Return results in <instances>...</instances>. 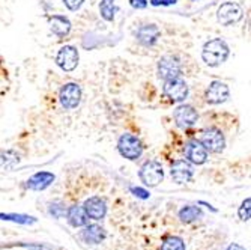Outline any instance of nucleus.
Here are the masks:
<instances>
[{"mask_svg":"<svg viewBox=\"0 0 251 250\" xmlns=\"http://www.w3.org/2000/svg\"><path fill=\"white\" fill-rule=\"evenodd\" d=\"M230 55V49L227 42L221 38H214L211 41H208L203 45L201 50V59L208 66H220L221 63H224Z\"/></svg>","mask_w":251,"mask_h":250,"instance_id":"1","label":"nucleus"},{"mask_svg":"<svg viewBox=\"0 0 251 250\" xmlns=\"http://www.w3.org/2000/svg\"><path fill=\"white\" fill-rule=\"evenodd\" d=\"M118 149L122 157L126 160L135 162L137 158H140L143 154V145L139 138H135L131 133H124L118 140Z\"/></svg>","mask_w":251,"mask_h":250,"instance_id":"2","label":"nucleus"},{"mask_svg":"<svg viewBox=\"0 0 251 250\" xmlns=\"http://www.w3.org/2000/svg\"><path fill=\"white\" fill-rule=\"evenodd\" d=\"M182 74V63L177 56L166 55L158 60V77L161 80H170L180 77Z\"/></svg>","mask_w":251,"mask_h":250,"instance_id":"3","label":"nucleus"},{"mask_svg":"<svg viewBox=\"0 0 251 250\" xmlns=\"http://www.w3.org/2000/svg\"><path fill=\"white\" fill-rule=\"evenodd\" d=\"M139 176L142 179V183L148 187H156L161 181L164 179V170L161 163H158L155 160L146 162L139 172Z\"/></svg>","mask_w":251,"mask_h":250,"instance_id":"4","label":"nucleus"},{"mask_svg":"<svg viewBox=\"0 0 251 250\" xmlns=\"http://www.w3.org/2000/svg\"><path fill=\"white\" fill-rule=\"evenodd\" d=\"M59 101L65 110H73L80 106L81 101V87L80 84L70 82L65 83L59 92Z\"/></svg>","mask_w":251,"mask_h":250,"instance_id":"5","label":"nucleus"},{"mask_svg":"<svg viewBox=\"0 0 251 250\" xmlns=\"http://www.w3.org/2000/svg\"><path fill=\"white\" fill-rule=\"evenodd\" d=\"M200 142L206 148L208 152H212V154H220L226 148V138L223 131L218 130L217 127H209L204 130Z\"/></svg>","mask_w":251,"mask_h":250,"instance_id":"6","label":"nucleus"},{"mask_svg":"<svg viewBox=\"0 0 251 250\" xmlns=\"http://www.w3.org/2000/svg\"><path fill=\"white\" fill-rule=\"evenodd\" d=\"M78 50L74 45H63V47L56 55V65L65 73L74 71L78 65Z\"/></svg>","mask_w":251,"mask_h":250,"instance_id":"7","label":"nucleus"},{"mask_svg":"<svg viewBox=\"0 0 251 250\" xmlns=\"http://www.w3.org/2000/svg\"><path fill=\"white\" fill-rule=\"evenodd\" d=\"M244 17V11L241 8V5L233 3V2H226L218 8L217 12V20L220 25L223 26H230V25H236L238 21H241Z\"/></svg>","mask_w":251,"mask_h":250,"instance_id":"8","label":"nucleus"},{"mask_svg":"<svg viewBox=\"0 0 251 250\" xmlns=\"http://www.w3.org/2000/svg\"><path fill=\"white\" fill-rule=\"evenodd\" d=\"M163 92L167 98H170L175 103L185 101V98L188 97V84L180 77L170 79V80L164 82Z\"/></svg>","mask_w":251,"mask_h":250,"instance_id":"9","label":"nucleus"},{"mask_svg":"<svg viewBox=\"0 0 251 250\" xmlns=\"http://www.w3.org/2000/svg\"><path fill=\"white\" fill-rule=\"evenodd\" d=\"M173 118H175V122L179 128H190V127L197 124L199 113L193 106L182 104L175 110Z\"/></svg>","mask_w":251,"mask_h":250,"instance_id":"10","label":"nucleus"},{"mask_svg":"<svg viewBox=\"0 0 251 250\" xmlns=\"http://www.w3.org/2000/svg\"><path fill=\"white\" fill-rule=\"evenodd\" d=\"M229 95H230L229 86L223 82H218V80L211 82L208 89H206V92H204V98H206V101L209 104H214V106L227 101Z\"/></svg>","mask_w":251,"mask_h":250,"instance_id":"11","label":"nucleus"},{"mask_svg":"<svg viewBox=\"0 0 251 250\" xmlns=\"http://www.w3.org/2000/svg\"><path fill=\"white\" fill-rule=\"evenodd\" d=\"M184 152H185V157L187 160L193 165H203L204 162L208 160V151L201 145L200 140L197 139H191L185 143V148H184Z\"/></svg>","mask_w":251,"mask_h":250,"instance_id":"12","label":"nucleus"},{"mask_svg":"<svg viewBox=\"0 0 251 250\" xmlns=\"http://www.w3.org/2000/svg\"><path fill=\"white\" fill-rule=\"evenodd\" d=\"M170 175L175 179V183L177 184H185L190 183L193 175H194V169L193 165L188 160H176L172 165L170 169Z\"/></svg>","mask_w":251,"mask_h":250,"instance_id":"13","label":"nucleus"},{"mask_svg":"<svg viewBox=\"0 0 251 250\" xmlns=\"http://www.w3.org/2000/svg\"><path fill=\"white\" fill-rule=\"evenodd\" d=\"M84 213L87 214L89 219H94V220H101L105 217L107 213V205H105V200L100 196H92L89 197L84 202V207H83Z\"/></svg>","mask_w":251,"mask_h":250,"instance_id":"14","label":"nucleus"},{"mask_svg":"<svg viewBox=\"0 0 251 250\" xmlns=\"http://www.w3.org/2000/svg\"><path fill=\"white\" fill-rule=\"evenodd\" d=\"M54 173L51 172H36L35 175H32L29 179H27V187L30 190H35V192H41V190H45L47 187H50L53 183H54Z\"/></svg>","mask_w":251,"mask_h":250,"instance_id":"15","label":"nucleus"},{"mask_svg":"<svg viewBox=\"0 0 251 250\" xmlns=\"http://www.w3.org/2000/svg\"><path fill=\"white\" fill-rule=\"evenodd\" d=\"M159 35H161V32H159V29L155 25H145L135 32L137 41H139L140 44H143V45H146V47L155 45Z\"/></svg>","mask_w":251,"mask_h":250,"instance_id":"16","label":"nucleus"},{"mask_svg":"<svg viewBox=\"0 0 251 250\" xmlns=\"http://www.w3.org/2000/svg\"><path fill=\"white\" fill-rule=\"evenodd\" d=\"M50 29L54 35L63 38L71 30V21L65 15H51L50 17Z\"/></svg>","mask_w":251,"mask_h":250,"instance_id":"17","label":"nucleus"},{"mask_svg":"<svg viewBox=\"0 0 251 250\" xmlns=\"http://www.w3.org/2000/svg\"><path fill=\"white\" fill-rule=\"evenodd\" d=\"M81 238L86 243L90 244H98L105 238V231L98 224H86L84 231L81 232Z\"/></svg>","mask_w":251,"mask_h":250,"instance_id":"18","label":"nucleus"},{"mask_svg":"<svg viewBox=\"0 0 251 250\" xmlns=\"http://www.w3.org/2000/svg\"><path fill=\"white\" fill-rule=\"evenodd\" d=\"M66 217H68L70 224L74 226V228H81V226H86L87 222H89V217L84 213L83 207H78V205H74V207H71L70 210H68Z\"/></svg>","mask_w":251,"mask_h":250,"instance_id":"19","label":"nucleus"},{"mask_svg":"<svg viewBox=\"0 0 251 250\" xmlns=\"http://www.w3.org/2000/svg\"><path fill=\"white\" fill-rule=\"evenodd\" d=\"M203 217V211L199 207H193V205H187L179 211V219L184 223H191L196 222L197 219Z\"/></svg>","mask_w":251,"mask_h":250,"instance_id":"20","label":"nucleus"},{"mask_svg":"<svg viewBox=\"0 0 251 250\" xmlns=\"http://www.w3.org/2000/svg\"><path fill=\"white\" fill-rule=\"evenodd\" d=\"M0 220L14 222V223H18V224H33V223H36L35 217L26 216V214H5V213H0Z\"/></svg>","mask_w":251,"mask_h":250,"instance_id":"21","label":"nucleus"},{"mask_svg":"<svg viewBox=\"0 0 251 250\" xmlns=\"http://www.w3.org/2000/svg\"><path fill=\"white\" fill-rule=\"evenodd\" d=\"M115 0H101L100 3V14L105 21H113L115 20Z\"/></svg>","mask_w":251,"mask_h":250,"instance_id":"22","label":"nucleus"},{"mask_svg":"<svg viewBox=\"0 0 251 250\" xmlns=\"http://www.w3.org/2000/svg\"><path fill=\"white\" fill-rule=\"evenodd\" d=\"M20 163V157L15 151H5L0 154V166L5 169H12L15 165Z\"/></svg>","mask_w":251,"mask_h":250,"instance_id":"23","label":"nucleus"},{"mask_svg":"<svg viewBox=\"0 0 251 250\" xmlns=\"http://www.w3.org/2000/svg\"><path fill=\"white\" fill-rule=\"evenodd\" d=\"M161 250H185V243L179 237H169L161 244Z\"/></svg>","mask_w":251,"mask_h":250,"instance_id":"24","label":"nucleus"},{"mask_svg":"<svg viewBox=\"0 0 251 250\" xmlns=\"http://www.w3.org/2000/svg\"><path fill=\"white\" fill-rule=\"evenodd\" d=\"M238 214H239L241 220H244V222L250 220V217H251V199H250V197H247V199L241 203Z\"/></svg>","mask_w":251,"mask_h":250,"instance_id":"25","label":"nucleus"},{"mask_svg":"<svg viewBox=\"0 0 251 250\" xmlns=\"http://www.w3.org/2000/svg\"><path fill=\"white\" fill-rule=\"evenodd\" d=\"M83 3L84 0H63V5L70 11H78Z\"/></svg>","mask_w":251,"mask_h":250,"instance_id":"26","label":"nucleus"},{"mask_svg":"<svg viewBox=\"0 0 251 250\" xmlns=\"http://www.w3.org/2000/svg\"><path fill=\"white\" fill-rule=\"evenodd\" d=\"M131 193L137 197H140V199H149V192L142 189V187H131Z\"/></svg>","mask_w":251,"mask_h":250,"instance_id":"27","label":"nucleus"},{"mask_svg":"<svg viewBox=\"0 0 251 250\" xmlns=\"http://www.w3.org/2000/svg\"><path fill=\"white\" fill-rule=\"evenodd\" d=\"M50 213L54 217H60L62 214H65V208H62L59 203H51V205H50Z\"/></svg>","mask_w":251,"mask_h":250,"instance_id":"28","label":"nucleus"},{"mask_svg":"<svg viewBox=\"0 0 251 250\" xmlns=\"http://www.w3.org/2000/svg\"><path fill=\"white\" fill-rule=\"evenodd\" d=\"M148 0H129V5L134 8V9H145L148 6Z\"/></svg>","mask_w":251,"mask_h":250,"instance_id":"29","label":"nucleus"},{"mask_svg":"<svg viewBox=\"0 0 251 250\" xmlns=\"http://www.w3.org/2000/svg\"><path fill=\"white\" fill-rule=\"evenodd\" d=\"M177 0H161V5L163 6H172V5H176Z\"/></svg>","mask_w":251,"mask_h":250,"instance_id":"30","label":"nucleus"},{"mask_svg":"<svg viewBox=\"0 0 251 250\" xmlns=\"http://www.w3.org/2000/svg\"><path fill=\"white\" fill-rule=\"evenodd\" d=\"M227 250H245V249L241 247L239 244H235V243H233V244H230L229 247H227Z\"/></svg>","mask_w":251,"mask_h":250,"instance_id":"31","label":"nucleus"},{"mask_svg":"<svg viewBox=\"0 0 251 250\" xmlns=\"http://www.w3.org/2000/svg\"><path fill=\"white\" fill-rule=\"evenodd\" d=\"M199 203H200V205H204V207H208V208H209L211 211H214V213H217V210H215V208H214L212 205H209V203H206V202H203V200H200Z\"/></svg>","mask_w":251,"mask_h":250,"instance_id":"32","label":"nucleus"},{"mask_svg":"<svg viewBox=\"0 0 251 250\" xmlns=\"http://www.w3.org/2000/svg\"><path fill=\"white\" fill-rule=\"evenodd\" d=\"M152 6H161V0H151Z\"/></svg>","mask_w":251,"mask_h":250,"instance_id":"33","label":"nucleus"}]
</instances>
